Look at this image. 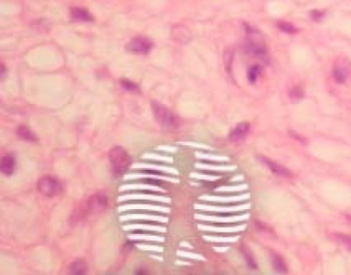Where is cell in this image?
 <instances>
[{"instance_id":"7c38bea8","label":"cell","mask_w":351,"mask_h":275,"mask_svg":"<svg viewBox=\"0 0 351 275\" xmlns=\"http://www.w3.org/2000/svg\"><path fill=\"white\" fill-rule=\"evenodd\" d=\"M16 134H18V136L21 139L28 141V143H36L38 140L34 133H33L27 126H24V125H21V126L18 127V129H16Z\"/></svg>"},{"instance_id":"30bf717a","label":"cell","mask_w":351,"mask_h":275,"mask_svg":"<svg viewBox=\"0 0 351 275\" xmlns=\"http://www.w3.org/2000/svg\"><path fill=\"white\" fill-rule=\"evenodd\" d=\"M249 129H250V125L248 123L239 124L238 126L230 133L229 135L230 140L234 141V143H237V141H241L242 139H244L245 136L248 134Z\"/></svg>"},{"instance_id":"6da1fadb","label":"cell","mask_w":351,"mask_h":275,"mask_svg":"<svg viewBox=\"0 0 351 275\" xmlns=\"http://www.w3.org/2000/svg\"><path fill=\"white\" fill-rule=\"evenodd\" d=\"M108 206V196L103 193H97L89 197L86 201L81 202V204L73 211L71 218L73 222L79 223L88 219L89 216L97 214L105 210Z\"/></svg>"},{"instance_id":"ba28073f","label":"cell","mask_w":351,"mask_h":275,"mask_svg":"<svg viewBox=\"0 0 351 275\" xmlns=\"http://www.w3.org/2000/svg\"><path fill=\"white\" fill-rule=\"evenodd\" d=\"M258 159H261V161L268 167L274 174H276V176H279V177H282V178H290L292 177V173L286 167H283V166L279 165L278 163L274 162V161H271L270 159H267V158L261 156Z\"/></svg>"},{"instance_id":"3957f363","label":"cell","mask_w":351,"mask_h":275,"mask_svg":"<svg viewBox=\"0 0 351 275\" xmlns=\"http://www.w3.org/2000/svg\"><path fill=\"white\" fill-rule=\"evenodd\" d=\"M108 159H110L113 172L118 176L126 171L131 164L129 154L126 149L121 146L112 147L108 153Z\"/></svg>"},{"instance_id":"83f0119b","label":"cell","mask_w":351,"mask_h":275,"mask_svg":"<svg viewBox=\"0 0 351 275\" xmlns=\"http://www.w3.org/2000/svg\"><path fill=\"white\" fill-rule=\"evenodd\" d=\"M311 16L312 19L315 21H319L320 19H322L324 16V12H319V11H313L311 13Z\"/></svg>"},{"instance_id":"1f68e13d","label":"cell","mask_w":351,"mask_h":275,"mask_svg":"<svg viewBox=\"0 0 351 275\" xmlns=\"http://www.w3.org/2000/svg\"><path fill=\"white\" fill-rule=\"evenodd\" d=\"M1 68H2L1 76H2V77H4V76H5V74H4V73H5V67H4V65H3V64H1Z\"/></svg>"},{"instance_id":"4316f807","label":"cell","mask_w":351,"mask_h":275,"mask_svg":"<svg viewBox=\"0 0 351 275\" xmlns=\"http://www.w3.org/2000/svg\"><path fill=\"white\" fill-rule=\"evenodd\" d=\"M130 238H141L142 240H158V241H162L163 238L162 237H158V236H150V235H133L130 236Z\"/></svg>"},{"instance_id":"9a60e30c","label":"cell","mask_w":351,"mask_h":275,"mask_svg":"<svg viewBox=\"0 0 351 275\" xmlns=\"http://www.w3.org/2000/svg\"><path fill=\"white\" fill-rule=\"evenodd\" d=\"M272 264H273L274 269L276 270L278 273H287V264L279 255L275 254L272 256Z\"/></svg>"},{"instance_id":"484cf974","label":"cell","mask_w":351,"mask_h":275,"mask_svg":"<svg viewBox=\"0 0 351 275\" xmlns=\"http://www.w3.org/2000/svg\"><path fill=\"white\" fill-rule=\"evenodd\" d=\"M200 228H203L205 230H212V231H215V232H238V231H241L244 229V226L243 227H235V228H213V227H202L200 226Z\"/></svg>"},{"instance_id":"ffe728a7","label":"cell","mask_w":351,"mask_h":275,"mask_svg":"<svg viewBox=\"0 0 351 275\" xmlns=\"http://www.w3.org/2000/svg\"><path fill=\"white\" fill-rule=\"evenodd\" d=\"M277 27L282 32L287 33V34H295V33L298 32V29L295 27V25H292L287 21H277Z\"/></svg>"},{"instance_id":"7402d4cb","label":"cell","mask_w":351,"mask_h":275,"mask_svg":"<svg viewBox=\"0 0 351 275\" xmlns=\"http://www.w3.org/2000/svg\"><path fill=\"white\" fill-rule=\"evenodd\" d=\"M241 251H242V254H243L244 259H245V261H246V263H247V265L249 266V267L252 269H256L257 265H256V263H255V261L254 259L252 253L249 252V249L247 247H245V246H242Z\"/></svg>"},{"instance_id":"8fae6325","label":"cell","mask_w":351,"mask_h":275,"mask_svg":"<svg viewBox=\"0 0 351 275\" xmlns=\"http://www.w3.org/2000/svg\"><path fill=\"white\" fill-rule=\"evenodd\" d=\"M70 16L75 21H81V22H92L93 19V16L89 13L86 8L82 7H71L70 8Z\"/></svg>"},{"instance_id":"d6a6232c","label":"cell","mask_w":351,"mask_h":275,"mask_svg":"<svg viewBox=\"0 0 351 275\" xmlns=\"http://www.w3.org/2000/svg\"><path fill=\"white\" fill-rule=\"evenodd\" d=\"M346 219H347V220L351 223V214H350V215H349V214H347V215H346Z\"/></svg>"},{"instance_id":"f1b7e54d","label":"cell","mask_w":351,"mask_h":275,"mask_svg":"<svg viewBox=\"0 0 351 275\" xmlns=\"http://www.w3.org/2000/svg\"><path fill=\"white\" fill-rule=\"evenodd\" d=\"M246 189V186H238V187H228V188H222L220 191L222 192H233V191H241Z\"/></svg>"},{"instance_id":"7a4b0ae2","label":"cell","mask_w":351,"mask_h":275,"mask_svg":"<svg viewBox=\"0 0 351 275\" xmlns=\"http://www.w3.org/2000/svg\"><path fill=\"white\" fill-rule=\"evenodd\" d=\"M152 110L155 115V120L161 127L165 129L174 130L179 126V120L177 115L171 112L167 106L157 101H153Z\"/></svg>"},{"instance_id":"5bb4252c","label":"cell","mask_w":351,"mask_h":275,"mask_svg":"<svg viewBox=\"0 0 351 275\" xmlns=\"http://www.w3.org/2000/svg\"><path fill=\"white\" fill-rule=\"evenodd\" d=\"M87 271H88V264L82 260L74 261L73 263H71L69 267V272L74 275L86 274Z\"/></svg>"},{"instance_id":"ac0fdd59","label":"cell","mask_w":351,"mask_h":275,"mask_svg":"<svg viewBox=\"0 0 351 275\" xmlns=\"http://www.w3.org/2000/svg\"><path fill=\"white\" fill-rule=\"evenodd\" d=\"M333 238L343 246H345L348 251L351 252V235L341 234V233H334Z\"/></svg>"},{"instance_id":"cb8c5ba5","label":"cell","mask_w":351,"mask_h":275,"mask_svg":"<svg viewBox=\"0 0 351 275\" xmlns=\"http://www.w3.org/2000/svg\"><path fill=\"white\" fill-rule=\"evenodd\" d=\"M260 73H261V67H260V66H258V65H254V66H252V67L249 68L248 73H247V78H248L249 81H250V82H255V81L257 80L258 76H260Z\"/></svg>"},{"instance_id":"603a6c76","label":"cell","mask_w":351,"mask_h":275,"mask_svg":"<svg viewBox=\"0 0 351 275\" xmlns=\"http://www.w3.org/2000/svg\"><path fill=\"white\" fill-rule=\"evenodd\" d=\"M289 97L292 100V101H299V100L302 99L304 97V91L303 89L301 88L300 86H296L292 88L289 92Z\"/></svg>"},{"instance_id":"277c9868","label":"cell","mask_w":351,"mask_h":275,"mask_svg":"<svg viewBox=\"0 0 351 275\" xmlns=\"http://www.w3.org/2000/svg\"><path fill=\"white\" fill-rule=\"evenodd\" d=\"M37 191L39 192V194L45 197L53 198L62 193L63 186L57 178L46 176L39 178L37 182Z\"/></svg>"},{"instance_id":"8992f818","label":"cell","mask_w":351,"mask_h":275,"mask_svg":"<svg viewBox=\"0 0 351 275\" xmlns=\"http://www.w3.org/2000/svg\"><path fill=\"white\" fill-rule=\"evenodd\" d=\"M351 76V62L345 58H339L333 69V77L338 84H345Z\"/></svg>"},{"instance_id":"2e32d148","label":"cell","mask_w":351,"mask_h":275,"mask_svg":"<svg viewBox=\"0 0 351 275\" xmlns=\"http://www.w3.org/2000/svg\"><path fill=\"white\" fill-rule=\"evenodd\" d=\"M249 195L243 196H237V197H203L202 199L208 200V201H215V202H233V201H241V200L247 199Z\"/></svg>"},{"instance_id":"f546056e","label":"cell","mask_w":351,"mask_h":275,"mask_svg":"<svg viewBox=\"0 0 351 275\" xmlns=\"http://www.w3.org/2000/svg\"><path fill=\"white\" fill-rule=\"evenodd\" d=\"M289 134H290V136H291L292 138H295L296 140H298V141H299V143L306 144V141H305V138H303L302 136H301V135H299L297 132H295V131H290V132H289Z\"/></svg>"},{"instance_id":"9c48e42d","label":"cell","mask_w":351,"mask_h":275,"mask_svg":"<svg viewBox=\"0 0 351 275\" xmlns=\"http://www.w3.org/2000/svg\"><path fill=\"white\" fill-rule=\"evenodd\" d=\"M16 168V159L13 154H6L2 157L0 162V170L5 177H11Z\"/></svg>"},{"instance_id":"e0dca14e","label":"cell","mask_w":351,"mask_h":275,"mask_svg":"<svg viewBox=\"0 0 351 275\" xmlns=\"http://www.w3.org/2000/svg\"><path fill=\"white\" fill-rule=\"evenodd\" d=\"M136 200V199H141V200H157V201H162V202H169L168 199H166L164 197H158V196H150V195H127V196H123L120 198V201L122 200Z\"/></svg>"},{"instance_id":"4fadbf2b","label":"cell","mask_w":351,"mask_h":275,"mask_svg":"<svg viewBox=\"0 0 351 275\" xmlns=\"http://www.w3.org/2000/svg\"><path fill=\"white\" fill-rule=\"evenodd\" d=\"M158 210L162 212H168L169 210L166 207L162 206H155V205H123L120 207V210Z\"/></svg>"},{"instance_id":"5b68a950","label":"cell","mask_w":351,"mask_h":275,"mask_svg":"<svg viewBox=\"0 0 351 275\" xmlns=\"http://www.w3.org/2000/svg\"><path fill=\"white\" fill-rule=\"evenodd\" d=\"M154 47L153 41L147 37L138 36L132 38L126 46V49L129 53L136 55H146Z\"/></svg>"},{"instance_id":"d4e9b609","label":"cell","mask_w":351,"mask_h":275,"mask_svg":"<svg viewBox=\"0 0 351 275\" xmlns=\"http://www.w3.org/2000/svg\"><path fill=\"white\" fill-rule=\"evenodd\" d=\"M247 218V215L243 216V218H210V216H202V215H197V219H201V220H209V221H221V222H234V221H239L241 219H245Z\"/></svg>"},{"instance_id":"d6986e66","label":"cell","mask_w":351,"mask_h":275,"mask_svg":"<svg viewBox=\"0 0 351 275\" xmlns=\"http://www.w3.org/2000/svg\"><path fill=\"white\" fill-rule=\"evenodd\" d=\"M197 208H199V210H203L232 211V210H245V208H248V205L238 206V207H231V208H217V207H212V206H208V205H197Z\"/></svg>"},{"instance_id":"4dcf8cb0","label":"cell","mask_w":351,"mask_h":275,"mask_svg":"<svg viewBox=\"0 0 351 275\" xmlns=\"http://www.w3.org/2000/svg\"><path fill=\"white\" fill-rule=\"evenodd\" d=\"M146 270H144V269H142V268H140V269H138V270H136V274H146Z\"/></svg>"},{"instance_id":"44dd1931","label":"cell","mask_w":351,"mask_h":275,"mask_svg":"<svg viewBox=\"0 0 351 275\" xmlns=\"http://www.w3.org/2000/svg\"><path fill=\"white\" fill-rule=\"evenodd\" d=\"M121 86L124 90L129 92V93H139L140 92L138 85L129 80H121Z\"/></svg>"},{"instance_id":"52a82bcc","label":"cell","mask_w":351,"mask_h":275,"mask_svg":"<svg viewBox=\"0 0 351 275\" xmlns=\"http://www.w3.org/2000/svg\"><path fill=\"white\" fill-rule=\"evenodd\" d=\"M247 49L250 53L256 56H265L267 53L266 45L264 40L261 38L260 33L256 31L255 32L253 29H250V31L248 32Z\"/></svg>"}]
</instances>
